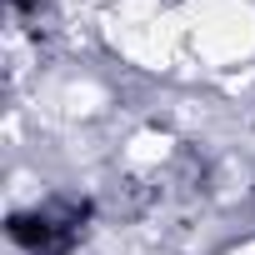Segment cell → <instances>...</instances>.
Returning a JSON list of instances; mask_svg holds the SVG:
<instances>
[{"label":"cell","mask_w":255,"mask_h":255,"mask_svg":"<svg viewBox=\"0 0 255 255\" xmlns=\"http://www.w3.org/2000/svg\"><path fill=\"white\" fill-rule=\"evenodd\" d=\"M250 195H255V185H250Z\"/></svg>","instance_id":"3957f363"},{"label":"cell","mask_w":255,"mask_h":255,"mask_svg":"<svg viewBox=\"0 0 255 255\" xmlns=\"http://www.w3.org/2000/svg\"><path fill=\"white\" fill-rule=\"evenodd\" d=\"M95 220V200L85 195H45L25 210L5 215V235L25 255H70Z\"/></svg>","instance_id":"6da1fadb"},{"label":"cell","mask_w":255,"mask_h":255,"mask_svg":"<svg viewBox=\"0 0 255 255\" xmlns=\"http://www.w3.org/2000/svg\"><path fill=\"white\" fill-rule=\"evenodd\" d=\"M5 5H10V10H15V15H35V10H40V5H45V0H5Z\"/></svg>","instance_id":"7a4b0ae2"}]
</instances>
